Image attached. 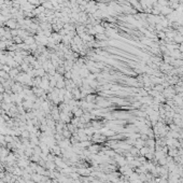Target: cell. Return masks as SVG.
Listing matches in <instances>:
<instances>
[{"mask_svg": "<svg viewBox=\"0 0 183 183\" xmlns=\"http://www.w3.org/2000/svg\"><path fill=\"white\" fill-rule=\"evenodd\" d=\"M44 74H45V70L43 69V68L35 70V75L36 76H40V78H42V76H44Z\"/></svg>", "mask_w": 183, "mask_h": 183, "instance_id": "6da1fadb", "label": "cell"}, {"mask_svg": "<svg viewBox=\"0 0 183 183\" xmlns=\"http://www.w3.org/2000/svg\"><path fill=\"white\" fill-rule=\"evenodd\" d=\"M56 87L57 88H66V82L64 81V79L62 80H59V81H57V83H56Z\"/></svg>", "mask_w": 183, "mask_h": 183, "instance_id": "7a4b0ae2", "label": "cell"}, {"mask_svg": "<svg viewBox=\"0 0 183 183\" xmlns=\"http://www.w3.org/2000/svg\"><path fill=\"white\" fill-rule=\"evenodd\" d=\"M18 70L17 69H12V70H10V72H9V74H10V76L11 78H16V76L18 75Z\"/></svg>", "mask_w": 183, "mask_h": 183, "instance_id": "3957f363", "label": "cell"}, {"mask_svg": "<svg viewBox=\"0 0 183 183\" xmlns=\"http://www.w3.org/2000/svg\"><path fill=\"white\" fill-rule=\"evenodd\" d=\"M7 25L9 26V27H11V28H14L16 26V24H15V22L14 21H8L7 22Z\"/></svg>", "mask_w": 183, "mask_h": 183, "instance_id": "277c9868", "label": "cell"}, {"mask_svg": "<svg viewBox=\"0 0 183 183\" xmlns=\"http://www.w3.org/2000/svg\"><path fill=\"white\" fill-rule=\"evenodd\" d=\"M95 98H96L95 96H92V95H87V96H86V100H87L88 102H90V101H94V100H95Z\"/></svg>", "mask_w": 183, "mask_h": 183, "instance_id": "5b68a950", "label": "cell"}, {"mask_svg": "<svg viewBox=\"0 0 183 183\" xmlns=\"http://www.w3.org/2000/svg\"><path fill=\"white\" fill-rule=\"evenodd\" d=\"M1 70H3V71H6V72H7V73H9V72H10V70H11V69H10V68H9V67H8L7 65H3V66L1 67Z\"/></svg>", "mask_w": 183, "mask_h": 183, "instance_id": "8992f818", "label": "cell"}, {"mask_svg": "<svg viewBox=\"0 0 183 183\" xmlns=\"http://www.w3.org/2000/svg\"><path fill=\"white\" fill-rule=\"evenodd\" d=\"M25 43H27V44H32V43H33V39H32V38H27V39L25 40Z\"/></svg>", "mask_w": 183, "mask_h": 183, "instance_id": "52a82bcc", "label": "cell"}, {"mask_svg": "<svg viewBox=\"0 0 183 183\" xmlns=\"http://www.w3.org/2000/svg\"><path fill=\"white\" fill-rule=\"evenodd\" d=\"M14 40H15V41H16L17 43H20V42H21V39H20V38H18V37H16V38H15V39H14Z\"/></svg>", "mask_w": 183, "mask_h": 183, "instance_id": "ba28073f", "label": "cell"}, {"mask_svg": "<svg viewBox=\"0 0 183 183\" xmlns=\"http://www.w3.org/2000/svg\"><path fill=\"white\" fill-rule=\"evenodd\" d=\"M3 99V95H2V93H0V101Z\"/></svg>", "mask_w": 183, "mask_h": 183, "instance_id": "9c48e42d", "label": "cell"}]
</instances>
